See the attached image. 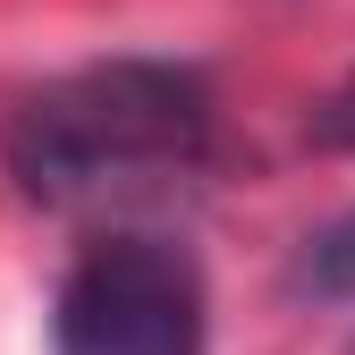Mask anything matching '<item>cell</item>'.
I'll use <instances>...</instances> for the list:
<instances>
[{
    "label": "cell",
    "instance_id": "6da1fadb",
    "mask_svg": "<svg viewBox=\"0 0 355 355\" xmlns=\"http://www.w3.org/2000/svg\"><path fill=\"white\" fill-rule=\"evenodd\" d=\"M211 144V85L187 60H94L0 119V169L42 211H76L195 169Z\"/></svg>",
    "mask_w": 355,
    "mask_h": 355
},
{
    "label": "cell",
    "instance_id": "7a4b0ae2",
    "mask_svg": "<svg viewBox=\"0 0 355 355\" xmlns=\"http://www.w3.org/2000/svg\"><path fill=\"white\" fill-rule=\"evenodd\" d=\"M211 288L203 262L169 237H102L68 262L51 296V355H203Z\"/></svg>",
    "mask_w": 355,
    "mask_h": 355
},
{
    "label": "cell",
    "instance_id": "3957f363",
    "mask_svg": "<svg viewBox=\"0 0 355 355\" xmlns=\"http://www.w3.org/2000/svg\"><path fill=\"white\" fill-rule=\"evenodd\" d=\"M288 296L296 304H355V211L313 229L288 262Z\"/></svg>",
    "mask_w": 355,
    "mask_h": 355
},
{
    "label": "cell",
    "instance_id": "277c9868",
    "mask_svg": "<svg viewBox=\"0 0 355 355\" xmlns=\"http://www.w3.org/2000/svg\"><path fill=\"white\" fill-rule=\"evenodd\" d=\"M304 144H313V153H355V76L330 85V94L313 102V119H304Z\"/></svg>",
    "mask_w": 355,
    "mask_h": 355
}]
</instances>
